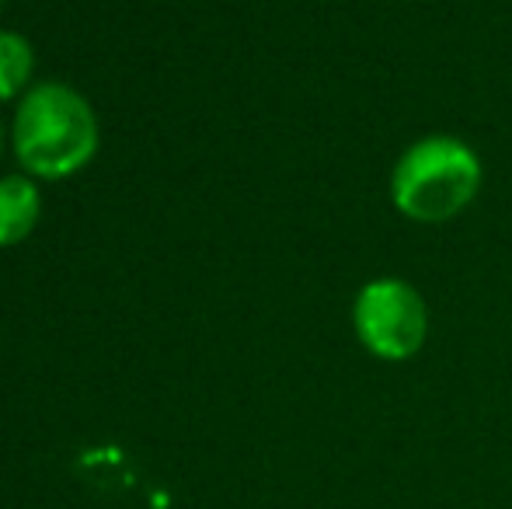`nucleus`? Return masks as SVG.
Masks as SVG:
<instances>
[{"label": "nucleus", "mask_w": 512, "mask_h": 509, "mask_svg": "<svg viewBox=\"0 0 512 509\" xmlns=\"http://www.w3.org/2000/svg\"><path fill=\"white\" fill-rule=\"evenodd\" d=\"M14 150L28 175L67 178L98 150V119L88 98L60 81L35 84L14 116Z\"/></svg>", "instance_id": "1"}, {"label": "nucleus", "mask_w": 512, "mask_h": 509, "mask_svg": "<svg viewBox=\"0 0 512 509\" xmlns=\"http://www.w3.org/2000/svg\"><path fill=\"white\" fill-rule=\"evenodd\" d=\"M481 189V161L464 140L432 133L398 157L391 199L415 224H446L474 203Z\"/></svg>", "instance_id": "2"}, {"label": "nucleus", "mask_w": 512, "mask_h": 509, "mask_svg": "<svg viewBox=\"0 0 512 509\" xmlns=\"http://www.w3.org/2000/svg\"><path fill=\"white\" fill-rule=\"evenodd\" d=\"M352 325L366 349L377 360L401 363L411 360L425 346L429 335V311L415 286L405 279H373L356 293L352 304Z\"/></svg>", "instance_id": "3"}, {"label": "nucleus", "mask_w": 512, "mask_h": 509, "mask_svg": "<svg viewBox=\"0 0 512 509\" xmlns=\"http://www.w3.org/2000/svg\"><path fill=\"white\" fill-rule=\"evenodd\" d=\"M42 213V196L25 175L0 178V248H11L35 231Z\"/></svg>", "instance_id": "4"}, {"label": "nucleus", "mask_w": 512, "mask_h": 509, "mask_svg": "<svg viewBox=\"0 0 512 509\" xmlns=\"http://www.w3.org/2000/svg\"><path fill=\"white\" fill-rule=\"evenodd\" d=\"M32 46L18 32H0V102L14 98L32 77Z\"/></svg>", "instance_id": "5"}, {"label": "nucleus", "mask_w": 512, "mask_h": 509, "mask_svg": "<svg viewBox=\"0 0 512 509\" xmlns=\"http://www.w3.org/2000/svg\"><path fill=\"white\" fill-rule=\"evenodd\" d=\"M0 4H4V0H0Z\"/></svg>", "instance_id": "6"}]
</instances>
